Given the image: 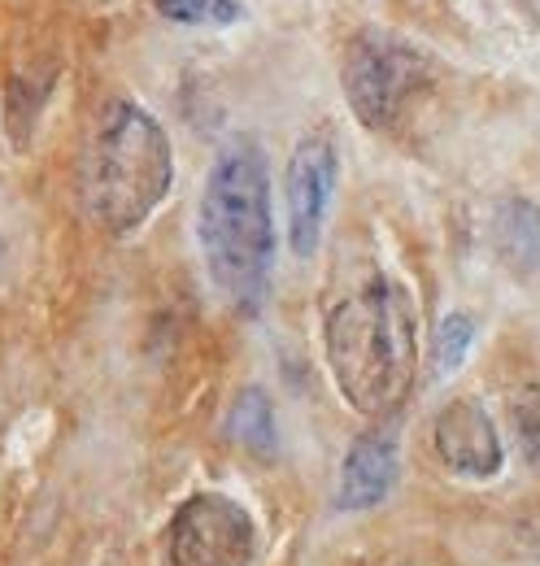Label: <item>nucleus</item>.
Here are the masks:
<instances>
[{
    "label": "nucleus",
    "mask_w": 540,
    "mask_h": 566,
    "mask_svg": "<svg viewBox=\"0 0 540 566\" xmlns=\"http://www.w3.org/2000/svg\"><path fill=\"white\" fill-rule=\"evenodd\" d=\"M201 235L205 266L218 292L245 310L258 314L270 292V271H274V218H270V166L258 140H231L209 179L201 197Z\"/></svg>",
    "instance_id": "nucleus-2"
},
{
    "label": "nucleus",
    "mask_w": 540,
    "mask_h": 566,
    "mask_svg": "<svg viewBox=\"0 0 540 566\" xmlns=\"http://www.w3.org/2000/svg\"><path fill=\"white\" fill-rule=\"evenodd\" d=\"M492 244L515 275L540 271V206L523 197H506L492 213Z\"/></svg>",
    "instance_id": "nucleus-9"
},
{
    "label": "nucleus",
    "mask_w": 540,
    "mask_h": 566,
    "mask_svg": "<svg viewBox=\"0 0 540 566\" xmlns=\"http://www.w3.org/2000/svg\"><path fill=\"white\" fill-rule=\"evenodd\" d=\"M537 518H540V505H537Z\"/></svg>",
    "instance_id": "nucleus-14"
},
{
    "label": "nucleus",
    "mask_w": 540,
    "mask_h": 566,
    "mask_svg": "<svg viewBox=\"0 0 540 566\" xmlns=\"http://www.w3.org/2000/svg\"><path fill=\"white\" fill-rule=\"evenodd\" d=\"M510 423H515V436H519V449L528 458V467L540 471V388L528 384L510 397Z\"/></svg>",
    "instance_id": "nucleus-13"
},
{
    "label": "nucleus",
    "mask_w": 540,
    "mask_h": 566,
    "mask_svg": "<svg viewBox=\"0 0 540 566\" xmlns=\"http://www.w3.org/2000/svg\"><path fill=\"white\" fill-rule=\"evenodd\" d=\"M475 345V318L471 314H445L440 327H436V340H432V370L436 379H449L463 361H467V349Z\"/></svg>",
    "instance_id": "nucleus-11"
},
{
    "label": "nucleus",
    "mask_w": 540,
    "mask_h": 566,
    "mask_svg": "<svg viewBox=\"0 0 540 566\" xmlns=\"http://www.w3.org/2000/svg\"><path fill=\"white\" fill-rule=\"evenodd\" d=\"M157 13L170 22H193V27H231L245 18V4L236 0H157Z\"/></svg>",
    "instance_id": "nucleus-12"
},
{
    "label": "nucleus",
    "mask_w": 540,
    "mask_h": 566,
    "mask_svg": "<svg viewBox=\"0 0 540 566\" xmlns=\"http://www.w3.org/2000/svg\"><path fill=\"white\" fill-rule=\"evenodd\" d=\"M340 78L357 123L371 132H388L402 118L409 96L427 83V57L388 31H362L344 49Z\"/></svg>",
    "instance_id": "nucleus-4"
},
{
    "label": "nucleus",
    "mask_w": 540,
    "mask_h": 566,
    "mask_svg": "<svg viewBox=\"0 0 540 566\" xmlns=\"http://www.w3.org/2000/svg\"><path fill=\"white\" fill-rule=\"evenodd\" d=\"M258 523L222 493L188 496L166 527V566H253Z\"/></svg>",
    "instance_id": "nucleus-5"
},
{
    "label": "nucleus",
    "mask_w": 540,
    "mask_h": 566,
    "mask_svg": "<svg viewBox=\"0 0 540 566\" xmlns=\"http://www.w3.org/2000/svg\"><path fill=\"white\" fill-rule=\"evenodd\" d=\"M323 345L340 397L366 419L393 415L418 361V310L409 287L384 271L353 283L328 310Z\"/></svg>",
    "instance_id": "nucleus-1"
},
{
    "label": "nucleus",
    "mask_w": 540,
    "mask_h": 566,
    "mask_svg": "<svg viewBox=\"0 0 540 566\" xmlns=\"http://www.w3.org/2000/svg\"><path fill=\"white\" fill-rule=\"evenodd\" d=\"M175 184V153L162 123L135 105L110 101L96 118L83 166V197L110 235H132Z\"/></svg>",
    "instance_id": "nucleus-3"
},
{
    "label": "nucleus",
    "mask_w": 540,
    "mask_h": 566,
    "mask_svg": "<svg viewBox=\"0 0 540 566\" xmlns=\"http://www.w3.org/2000/svg\"><path fill=\"white\" fill-rule=\"evenodd\" d=\"M436 458L463 480H492L506 467V444L479 401H449L432 423Z\"/></svg>",
    "instance_id": "nucleus-7"
},
{
    "label": "nucleus",
    "mask_w": 540,
    "mask_h": 566,
    "mask_svg": "<svg viewBox=\"0 0 540 566\" xmlns=\"http://www.w3.org/2000/svg\"><path fill=\"white\" fill-rule=\"evenodd\" d=\"M227 436L236 444H245L249 453L270 458L279 449V423H274V410H270V397L262 388H245L227 415Z\"/></svg>",
    "instance_id": "nucleus-10"
},
{
    "label": "nucleus",
    "mask_w": 540,
    "mask_h": 566,
    "mask_svg": "<svg viewBox=\"0 0 540 566\" xmlns=\"http://www.w3.org/2000/svg\"><path fill=\"white\" fill-rule=\"evenodd\" d=\"M402 462H397V440L388 431H366L353 440V449L344 453L340 467V489L336 505L349 514H362L380 501H388V493L397 489Z\"/></svg>",
    "instance_id": "nucleus-8"
},
{
    "label": "nucleus",
    "mask_w": 540,
    "mask_h": 566,
    "mask_svg": "<svg viewBox=\"0 0 540 566\" xmlns=\"http://www.w3.org/2000/svg\"><path fill=\"white\" fill-rule=\"evenodd\" d=\"M336 197V144L328 132L301 136L288 157V240L297 258H314Z\"/></svg>",
    "instance_id": "nucleus-6"
}]
</instances>
